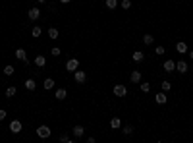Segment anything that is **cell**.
Returning a JSON list of instances; mask_svg holds the SVG:
<instances>
[{"mask_svg":"<svg viewBox=\"0 0 193 143\" xmlns=\"http://www.w3.org/2000/svg\"><path fill=\"white\" fill-rule=\"evenodd\" d=\"M58 29H56V27H48V37H50V39H58Z\"/></svg>","mask_w":193,"mask_h":143,"instance_id":"obj_21","label":"cell"},{"mask_svg":"<svg viewBox=\"0 0 193 143\" xmlns=\"http://www.w3.org/2000/svg\"><path fill=\"white\" fill-rule=\"evenodd\" d=\"M164 52H166V49H164V46H160V45H158V46H156V49H155V54H156V56H162Z\"/></svg>","mask_w":193,"mask_h":143,"instance_id":"obj_29","label":"cell"},{"mask_svg":"<svg viewBox=\"0 0 193 143\" xmlns=\"http://www.w3.org/2000/svg\"><path fill=\"white\" fill-rule=\"evenodd\" d=\"M6 116H8V112H6L4 108H0V122H2L4 118H6Z\"/></svg>","mask_w":193,"mask_h":143,"instance_id":"obj_33","label":"cell"},{"mask_svg":"<svg viewBox=\"0 0 193 143\" xmlns=\"http://www.w3.org/2000/svg\"><path fill=\"white\" fill-rule=\"evenodd\" d=\"M143 43H145V45H153V43H155V37H153V35H149V33H147V35H143Z\"/></svg>","mask_w":193,"mask_h":143,"instance_id":"obj_22","label":"cell"},{"mask_svg":"<svg viewBox=\"0 0 193 143\" xmlns=\"http://www.w3.org/2000/svg\"><path fill=\"white\" fill-rule=\"evenodd\" d=\"M27 15H29V19H31V22H37V19L41 18V10H39L37 6H35V8H31L29 12H27Z\"/></svg>","mask_w":193,"mask_h":143,"instance_id":"obj_7","label":"cell"},{"mask_svg":"<svg viewBox=\"0 0 193 143\" xmlns=\"http://www.w3.org/2000/svg\"><path fill=\"white\" fill-rule=\"evenodd\" d=\"M66 95H68V91H66V89H64V87H60V89H56V93H54V97H56V99H58V100H64V99H66Z\"/></svg>","mask_w":193,"mask_h":143,"instance_id":"obj_16","label":"cell"},{"mask_svg":"<svg viewBox=\"0 0 193 143\" xmlns=\"http://www.w3.org/2000/svg\"><path fill=\"white\" fill-rule=\"evenodd\" d=\"M162 68H164L166 73H172V72L176 70V62H174V60H166L164 64H162Z\"/></svg>","mask_w":193,"mask_h":143,"instance_id":"obj_9","label":"cell"},{"mask_svg":"<svg viewBox=\"0 0 193 143\" xmlns=\"http://www.w3.org/2000/svg\"><path fill=\"white\" fill-rule=\"evenodd\" d=\"M131 58H133L135 62H143V60H145V52H141V50H135Z\"/></svg>","mask_w":193,"mask_h":143,"instance_id":"obj_18","label":"cell"},{"mask_svg":"<svg viewBox=\"0 0 193 143\" xmlns=\"http://www.w3.org/2000/svg\"><path fill=\"white\" fill-rule=\"evenodd\" d=\"M129 81H131V83H141V72H139V70H133L131 76H129Z\"/></svg>","mask_w":193,"mask_h":143,"instance_id":"obj_11","label":"cell"},{"mask_svg":"<svg viewBox=\"0 0 193 143\" xmlns=\"http://www.w3.org/2000/svg\"><path fill=\"white\" fill-rule=\"evenodd\" d=\"M37 2H39V4H45V2H46V0H37Z\"/></svg>","mask_w":193,"mask_h":143,"instance_id":"obj_36","label":"cell"},{"mask_svg":"<svg viewBox=\"0 0 193 143\" xmlns=\"http://www.w3.org/2000/svg\"><path fill=\"white\" fill-rule=\"evenodd\" d=\"M141 91H143V93H149V91H151V85L143 81V83H141Z\"/></svg>","mask_w":193,"mask_h":143,"instance_id":"obj_31","label":"cell"},{"mask_svg":"<svg viewBox=\"0 0 193 143\" xmlns=\"http://www.w3.org/2000/svg\"><path fill=\"white\" fill-rule=\"evenodd\" d=\"M22 130H23V126H22L19 120H12V122H10V131H12V134H19Z\"/></svg>","mask_w":193,"mask_h":143,"instance_id":"obj_6","label":"cell"},{"mask_svg":"<svg viewBox=\"0 0 193 143\" xmlns=\"http://www.w3.org/2000/svg\"><path fill=\"white\" fill-rule=\"evenodd\" d=\"M45 64H46V58L43 54L35 56V66H37V68H45Z\"/></svg>","mask_w":193,"mask_h":143,"instance_id":"obj_14","label":"cell"},{"mask_svg":"<svg viewBox=\"0 0 193 143\" xmlns=\"http://www.w3.org/2000/svg\"><path fill=\"white\" fill-rule=\"evenodd\" d=\"M112 93L116 95L118 99H124V97H126V95H128V87L124 85V83H116V85L112 87Z\"/></svg>","mask_w":193,"mask_h":143,"instance_id":"obj_1","label":"cell"},{"mask_svg":"<svg viewBox=\"0 0 193 143\" xmlns=\"http://www.w3.org/2000/svg\"><path fill=\"white\" fill-rule=\"evenodd\" d=\"M72 134H74V137H77V139H79V137L85 135V128H83V126H74Z\"/></svg>","mask_w":193,"mask_h":143,"instance_id":"obj_10","label":"cell"},{"mask_svg":"<svg viewBox=\"0 0 193 143\" xmlns=\"http://www.w3.org/2000/svg\"><path fill=\"white\" fill-rule=\"evenodd\" d=\"M160 89H162L164 93L170 91V89H172V83H170V81H162V83H160Z\"/></svg>","mask_w":193,"mask_h":143,"instance_id":"obj_24","label":"cell"},{"mask_svg":"<svg viewBox=\"0 0 193 143\" xmlns=\"http://www.w3.org/2000/svg\"><path fill=\"white\" fill-rule=\"evenodd\" d=\"M122 134H124V135H131V134H133V126H124Z\"/></svg>","mask_w":193,"mask_h":143,"instance_id":"obj_26","label":"cell"},{"mask_svg":"<svg viewBox=\"0 0 193 143\" xmlns=\"http://www.w3.org/2000/svg\"><path fill=\"white\" fill-rule=\"evenodd\" d=\"M120 126H122L120 118H112V120H110V128H120Z\"/></svg>","mask_w":193,"mask_h":143,"instance_id":"obj_28","label":"cell"},{"mask_svg":"<svg viewBox=\"0 0 193 143\" xmlns=\"http://www.w3.org/2000/svg\"><path fill=\"white\" fill-rule=\"evenodd\" d=\"M189 58H191V60H193V50H189Z\"/></svg>","mask_w":193,"mask_h":143,"instance_id":"obj_35","label":"cell"},{"mask_svg":"<svg viewBox=\"0 0 193 143\" xmlns=\"http://www.w3.org/2000/svg\"><path fill=\"white\" fill-rule=\"evenodd\" d=\"M14 72H15V70H14V66H10V64H8V66H4V73H6V76H14Z\"/></svg>","mask_w":193,"mask_h":143,"instance_id":"obj_27","label":"cell"},{"mask_svg":"<svg viewBox=\"0 0 193 143\" xmlns=\"http://www.w3.org/2000/svg\"><path fill=\"white\" fill-rule=\"evenodd\" d=\"M60 141H62V143H72L74 139H72V137H68V135H60Z\"/></svg>","mask_w":193,"mask_h":143,"instance_id":"obj_32","label":"cell"},{"mask_svg":"<svg viewBox=\"0 0 193 143\" xmlns=\"http://www.w3.org/2000/svg\"><path fill=\"white\" fill-rule=\"evenodd\" d=\"M41 33H43V29H41L39 25H35V27L31 29V35H33V37H41Z\"/></svg>","mask_w":193,"mask_h":143,"instance_id":"obj_23","label":"cell"},{"mask_svg":"<svg viewBox=\"0 0 193 143\" xmlns=\"http://www.w3.org/2000/svg\"><path fill=\"white\" fill-rule=\"evenodd\" d=\"M176 70H178L180 73H187L189 66H187V62H185V60H180V62H176Z\"/></svg>","mask_w":193,"mask_h":143,"instance_id":"obj_8","label":"cell"},{"mask_svg":"<svg viewBox=\"0 0 193 143\" xmlns=\"http://www.w3.org/2000/svg\"><path fill=\"white\" fill-rule=\"evenodd\" d=\"M118 6H120L118 0H106V8H108V10H116Z\"/></svg>","mask_w":193,"mask_h":143,"instance_id":"obj_20","label":"cell"},{"mask_svg":"<svg viewBox=\"0 0 193 143\" xmlns=\"http://www.w3.org/2000/svg\"><path fill=\"white\" fill-rule=\"evenodd\" d=\"M60 2H62V4H68V2H72V0H60Z\"/></svg>","mask_w":193,"mask_h":143,"instance_id":"obj_34","label":"cell"},{"mask_svg":"<svg viewBox=\"0 0 193 143\" xmlns=\"http://www.w3.org/2000/svg\"><path fill=\"white\" fill-rule=\"evenodd\" d=\"M120 8L129 10V8H131V0H122V2H120Z\"/></svg>","mask_w":193,"mask_h":143,"instance_id":"obj_25","label":"cell"},{"mask_svg":"<svg viewBox=\"0 0 193 143\" xmlns=\"http://www.w3.org/2000/svg\"><path fill=\"white\" fill-rule=\"evenodd\" d=\"M14 56L18 58V60H22L23 64H29V58H27V52H25L23 49H18V50L14 52Z\"/></svg>","mask_w":193,"mask_h":143,"instance_id":"obj_5","label":"cell"},{"mask_svg":"<svg viewBox=\"0 0 193 143\" xmlns=\"http://www.w3.org/2000/svg\"><path fill=\"white\" fill-rule=\"evenodd\" d=\"M54 85H56V83H54V79H52V77H46V79H45V83H43V87L46 89V91L54 89Z\"/></svg>","mask_w":193,"mask_h":143,"instance_id":"obj_17","label":"cell"},{"mask_svg":"<svg viewBox=\"0 0 193 143\" xmlns=\"http://www.w3.org/2000/svg\"><path fill=\"white\" fill-rule=\"evenodd\" d=\"M74 79H75L77 83H85V81H87V73L83 72V70H79V68H77V70L74 72Z\"/></svg>","mask_w":193,"mask_h":143,"instance_id":"obj_4","label":"cell"},{"mask_svg":"<svg viewBox=\"0 0 193 143\" xmlns=\"http://www.w3.org/2000/svg\"><path fill=\"white\" fill-rule=\"evenodd\" d=\"M77 68H79V60H77V58H70V60L66 62V70H68V72L74 73Z\"/></svg>","mask_w":193,"mask_h":143,"instance_id":"obj_3","label":"cell"},{"mask_svg":"<svg viewBox=\"0 0 193 143\" xmlns=\"http://www.w3.org/2000/svg\"><path fill=\"white\" fill-rule=\"evenodd\" d=\"M176 52H180V54H187V45L184 41H180L178 45H176Z\"/></svg>","mask_w":193,"mask_h":143,"instance_id":"obj_15","label":"cell"},{"mask_svg":"<svg viewBox=\"0 0 193 143\" xmlns=\"http://www.w3.org/2000/svg\"><path fill=\"white\" fill-rule=\"evenodd\" d=\"M155 100H156V104H166V100H168V97H166V93H156L155 95Z\"/></svg>","mask_w":193,"mask_h":143,"instance_id":"obj_13","label":"cell"},{"mask_svg":"<svg viewBox=\"0 0 193 143\" xmlns=\"http://www.w3.org/2000/svg\"><path fill=\"white\" fill-rule=\"evenodd\" d=\"M15 93H18V89H15L14 85H10V87L6 89V97H8V99H12V97H15Z\"/></svg>","mask_w":193,"mask_h":143,"instance_id":"obj_19","label":"cell"},{"mask_svg":"<svg viewBox=\"0 0 193 143\" xmlns=\"http://www.w3.org/2000/svg\"><path fill=\"white\" fill-rule=\"evenodd\" d=\"M25 89H27V91H35V89H37V83H35V79L33 77H29V79H25Z\"/></svg>","mask_w":193,"mask_h":143,"instance_id":"obj_12","label":"cell"},{"mask_svg":"<svg viewBox=\"0 0 193 143\" xmlns=\"http://www.w3.org/2000/svg\"><path fill=\"white\" fill-rule=\"evenodd\" d=\"M50 54H52V56H60V54H62V50L58 49V46H54V49H50Z\"/></svg>","mask_w":193,"mask_h":143,"instance_id":"obj_30","label":"cell"},{"mask_svg":"<svg viewBox=\"0 0 193 143\" xmlns=\"http://www.w3.org/2000/svg\"><path fill=\"white\" fill-rule=\"evenodd\" d=\"M37 135L41 137V139H46V137H50V128H48L46 124L39 126V128H37Z\"/></svg>","mask_w":193,"mask_h":143,"instance_id":"obj_2","label":"cell"}]
</instances>
